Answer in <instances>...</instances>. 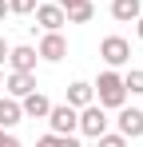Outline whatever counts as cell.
Instances as JSON below:
<instances>
[{
  "label": "cell",
  "mask_w": 143,
  "mask_h": 147,
  "mask_svg": "<svg viewBox=\"0 0 143 147\" xmlns=\"http://www.w3.org/2000/svg\"><path fill=\"white\" fill-rule=\"evenodd\" d=\"M36 24L44 28V32H60V28L68 24V16H64V8L52 0V4H36Z\"/></svg>",
  "instance_id": "6"
},
{
  "label": "cell",
  "mask_w": 143,
  "mask_h": 147,
  "mask_svg": "<svg viewBox=\"0 0 143 147\" xmlns=\"http://www.w3.org/2000/svg\"><path fill=\"white\" fill-rule=\"evenodd\" d=\"M56 4H60V8H68V4H72V0H56Z\"/></svg>",
  "instance_id": "24"
},
{
  "label": "cell",
  "mask_w": 143,
  "mask_h": 147,
  "mask_svg": "<svg viewBox=\"0 0 143 147\" xmlns=\"http://www.w3.org/2000/svg\"><path fill=\"white\" fill-rule=\"evenodd\" d=\"M20 119H24V111H20V99H12V96H0V127L8 131V127H16Z\"/></svg>",
  "instance_id": "12"
},
{
  "label": "cell",
  "mask_w": 143,
  "mask_h": 147,
  "mask_svg": "<svg viewBox=\"0 0 143 147\" xmlns=\"http://www.w3.org/2000/svg\"><path fill=\"white\" fill-rule=\"evenodd\" d=\"M4 60H8V40L0 36V64H4Z\"/></svg>",
  "instance_id": "21"
},
{
  "label": "cell",
  "mask_w": 143,
  "mask_h": 147,
  "mask_svg": "<svg viewBox=\"0 0 143 147\" xmlns=\"http://www.w3.org/2000/svg\"><path fill=\"white\" fill-rule=\"evenodd\" d=\"M135 32H139V40H143V16H139V20H135Z\"/></svg>",
  "instance_id": "23"
},
{
  "label": "cell",
  "mask_w": 143,
  "mask_h": 147,
  "mask_svg": "<svg viewBox=\"0 0 143 147\" xmlns=\"http://www.w3.org/2000/svg\"><path fill=\"white\" fill-rule=\"evenodd\" d=\"M143 16V4L139 0H111V20H119V24H135Z\"/></svg>",
  "instance_id": "10"
},
{
  "label": "cell",
  "mask_w": 143,
  "mask_h": 147,
  "mask_svg": "<svg viewBox=\"0 0 143 147\" xmlns=\"http://www.w3.org/2000/svg\"><path fill=\"white\" fill-rule=\"evenodd\" d=\"M4 16H8V0H0V20H4Z\"/></svg>",
  "instance_id": "22"
},
{
  "label": "cell",
  "mask_w": 143,
  "mask_h": 147,
  "mask_svg": "<svg viewBox=\"0 0 143 147\" xmlns=\"http://www.w3.org/2000/svg\"><path fill=\"white\" fill-rule=\"evenodd\" d=\"M36 56H40V60H48V64H60V60L68 56V40H64L60 32H44V40H40Z\"/></svg>",
  "instance_id": "5"
},
{
  "label": "cell",
  "mask_w": 143,
  "mask_h": 147,
  "mask_svg": "<svg viewBox=\"0 0 143 147\" xmlns=\"http://www.w3.org/2000/svg\"><path fill=\"white\" fill-rule=\"evenodd\" d=\"M0 139H4V127H0Z\"/></svg>",
  "instance_id": "25"
},
{
  "label": "cell",
  "mask_w": 143,
  "mask_h": 147,
  "mask_svg": "<svg viewBox=\"0 0 143 147\" xmlns=\"http://www.w3.org/2000/svg\"><path fill=\"white\" fill-rule=\"evenodd\" d=\"M8 12H16V16H28V12H36V0H8Z\"/></svg>",
  "instance_id": "16"
},
{
  "label": "cell",
  "mask_w": 143,
  "mask_h": 147,
  "mask_svg": "<svg viewBox=\"0 0 143 147\" xmlns=\"http://www.w3.org/2000/svg\"><path fill=\"white\" fill-rule=\"evenodd\" d=\"M56 147H84V143H80L76 135H60V139H56Z\"/></svg>",
  "instance_id": "18"
},
{
  "label": "cell",
  "mask_w": 143,
  "mask_h": 147,
  "mask_svg": "<svg viewBox=\"0 0 143 147\" xmlns=\"http://www.w3.org/2000/svg\"><path fill=\"white\" fill-rule=\"evenodd\" d=\"M123 88H127L131 96H143V68H131V72L123 76Z\"/></svg>",
  "instance_id": "15"
},
{
  "label": "cell",
  "mask_w": 143,
  "mask_h": 147,
  "mask_svg": "<svg viewBox=\"0 0 143 147\" xmlns=\"http://www.w3.org/2000/svg\"><path fill=\"white\" fill-rule=\"evenodd\" d=\"M44 119L52 123V135H72V131H76V123H80V111H76L72 103H52Z\"/></svg>",
  "instance_id": "3"
},
{
  "label": "cell",
  "mask_w": 143,
  "mask_h": 147,
  "mask_svg": "<svg viewBox=\"0 0 143 147\" xmlns=\"http://www.w3.org/2000/svg\"><path fill=\"white\" fill-rule=\"evenodd\" d=\"M36 48L32 44H16V48H8V64H12V72H36Z\"/></svg>",
  "instance_id": "8"
},
{
  "label": "cell",
  "mask_w": 143,
  "mask_h": 147,
  "mask_svg": "<svg viewBox=\"0 0 143 147\" xmlns=\"http://www.w3.org/2000/svg\"><path fill=\"white\" fill-rule=\"evenodd\" d=\"M4 92H8L12 99H24L28 92H36V76H32V72H8Z\"/></svg>",
  "instance_id": "9"
},
{
  "label": "cell",
  "mask_w": 143,
  "mask_h": 147,
  "mask_svg": "<svg viewBox=\"0 0 143 147\" xmlns=\"http://www.w3.org/2000/svg\"><path fill=\"white\" fill-rule=\"evenodd\" d=\"M48 107H52V103H48L44 92H28V96L20 99V111H24V115H32V119H44Z\"/></svg>",
  "instance_id": "11"
},
{
  "label": "cell",
  "mask_w": 143,
  "mask_h": 147,
  "mask_svg": "<svg viewBox=\"0 0 143 147\" xmlns=\"http://www.w3.org/2000/svg\"><path fill=\"white\" fill-rule=\"evenodd\" d=\"M119 135H123V139H139L143 135V111L139 107H119Z\"/></svg>",
  "instance_id": "7"
},
{
  "label": "cell",
  "mask_w": 143,
  "mask_h": 147,
  "mask_svg": "<svg viewBox=\"0 0 143 147\" xmlns=\"http://www.w3.org/2000/svg\"><path fill=\"white\" fill-rule=\"evenodd\" d=\"M92 92H95V103L99 107H123L127 103V88H123V76L115 72V68H107V72H99V80L92 84Z\"/></svg>",
  "instance_id": "1"
},
{
  "label": "cell",
  "mask_w": 143,
  "mask_h": 147,
  "mask_svg": "<svg viewBox=\"0 0 143 147\" xmlns=\"http://www.w3.org/2000/svg\"><path fill=\"white\" fill-rule=\"evenodd\" d=\"M76 131H84V135L99 139V135L107 131V107H99V103H88V107H80V123H76Z\"/></svg>",
  "instance_id": "2"
},
{
  "label": "cell",
  "mask_w": 143,
  "mask_h": 147,
  "mask_svg": "<svg viewBox=\"0 0 143 147\" xmlns=\"http://www.w3.org/2000/svg\"><path fill=\"white\" fill-rule=\"evenodd\" d=\"M99 56H103L107 68H123V64L131 60V44H127L123 36H103V40H99Z\"/></svg>",
  "instance_id": "4"
},
{
  "label": "cell",
  "mask_w": 143,
  "mask_h": 147,
  "mask_svg": "<svg viewBox=\"0 0 143 147\" xmlns=\"http://www.w3.org/2000/svg\"><path fill=\"white\" fill-rule=\"evenodd\" d=\"M68 103L80 111V107H88V103H95V92L92 84H84V80H76V84H68Z\"/></svg>",
  "instance_id": "13"
},
{
  "label": "cell",
  "mask_w": 143,
  "mask_h": 147,
  "mask_svg": "<svg viewBox=\"0 0 143 147\" xmlns=\"http://www.w3.org/2000/svg\"><path fill=\"white\" fill-rule=\"evenodd\" d=\"M56 139H60V135H52V131H48V135H40V139H36V147H56Z\"/></svg>",
  "instance_id": "19"
},
{
  "label": "cell",
  "mask_w": 143,
  "mask_h": 147,
  "mask_svg": "<svg viewBox=\"0 0 143 147\" xmlns=\"http://www.w3.org/2000/svg\"><path fill=\"white\" fill-rule=\"evenodd\" d=\"M0 147H20V139H16V135H8V131H4V139H0Z\"/></svg>",
  "instance_id": "20"
},
{
  "label": "cell",
  "mask_w": 143,
  "mask_h": 147,
  "mask_svg": "<svg viewBox=\"0 0 143 147\" xmlns=\"http://www.w3.org/2000/svg\"><path fill=\"white\" fill-rule=\"evenodd\" d=\"M64 16H68V24H88L95 16V4L92 0H72L68 8H64Z\"/></svg>",
  "instance_id": "14"
},
{
  "label": "cell",
  "mask_w": 143,
  "mask_h": 147,
  "mask_svg": "<svg viewBox=\"0 0 143 147\" xmlns=\"http://www.w3.org/2000/svg\"><path fill=\"white\" fill-rule=\"evenodd\" d=\"M95 143H99V147H127V139H123L119 131H115V135H111V131H103V135H99Z\"/></svg>",
  "instance_id": "17"
}]
</instances>
